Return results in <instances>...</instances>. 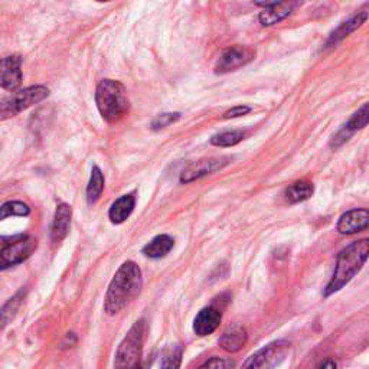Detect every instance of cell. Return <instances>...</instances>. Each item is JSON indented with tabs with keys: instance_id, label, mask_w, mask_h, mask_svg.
Here are the masks:
<instances>
[{
	"instance_id": "obj_11",
	"label": "cell",
	"mask_w": 369,
	"mask_h": 369,
	"mask_svg": "<svg viewBox=\"0 0 369 369\" xmlns=\"http://www.w3.org/2000/svg\"><path fill=\"white\" fill-rule=\"evenodd\" d=\"M368 103H365L351 118L349 121L347 123L345 126H343L335 136L333 139L330 140V147H333V149H337L339 146H342L343 143H347L358 130L366 127L368 125V117H369V113H368Z\"/></svg>"
},
{
	"instance_id": "obj_29",
	"label": "cell",
	"mask_w": 369,
	"mask_h": 369,
	"mask_svg": "<svg viewBox=\"0 0 369 369\" xmlns=\"http://www.w3.org/2000/svg\"><path fill=\"white\" fill-rule=\"evenodd\" d=\"M336 368H337V365H336V362H335L332 358L326 359V361L321 365V369H336Z\"/></svg>"
},
{
	"instance_id": "obj_16",
	"label": "cell",
	"mask_w": 369,
	"mask_h": 369,
	"mask_svg": "<svg viewBox=\"0 0 369 369\" xmlns=\"http://www.w3.org/2000/svg\"><path fill=\"white\" fill-rule=\"evenodd\" d=\"M136 207V196L134 193H127L123 195L121 198H118L110 208L109 211V218L113 224H123L125 221L133 214Z\"/></svg>"
},
{
	"instance_id": "obj_8",
	"label": "cell",
	"mask_w": 369,
	"mask_h": 369,
	"mask_svg": "<svg viewBox=\"0 0 369 369\" xmlns=\"http://www.w3.org/2000/svg\"><path fill=\"white\" fill-rule=\"evenodd\" d=\"M254 58H256V49L251 46H242V45L230 46L223 54H221L219 60L216 61L215 72L228 74L237 71L245 65H249Z\"/></svg>"
},
{
	"instance_id": "obj_1",
	"label": "cell",
	"mask_w": 369,
	"mask_h": 369,
	"mask_svg": "<svg viewBox=\"0 0 369 369\" xmlns=\"http://www.w3.org/2000/svg\"><path fill=\"white\" fill-rule=\"evenodd\" d=\"M141 287L140 267L134 261L123 263L109 286L104 299V312L109 316L117 314L139 296Z\"/></svg>"
},
{
	"instance_id": "obj_9",
	"label": "cell",
	"mask_w": 369,
	"mask_h": 369,
	"mask_svg": "<svg viewBox=\"0 0 369 369\" xmlns=\"http://www.w3.org/2000/svg\"><path fill=\"white\" fill-rule=\"evenodd\" d=\"M231 162L230 158H208L189 163L181 174V183H190L193 181H198L207 175L215 174V172L224 169Z\"/></svg>"
},
{
	"instance_id": "obj_7",
	"label": "cell",
	"mask_w": 369,
	"mask_h": 369,
	"mask_svg": "<svg viewBox=\"0 0 369 369\" xmlns=\"http://www.w3.org/2000/svg\"><path fill=\"white\" fill-rule=\"evenodd\" d=\"M38 247V241L29 235H19L0 251V270L11 268L28 260Z\"/></svg>"
},
{
	"instance_id": "obj_17",
	"label": "cell",
	"mask_w": 369,
	"mask_h": 369,
	"mask_svg": "<svg viewBox=\"0 0 369 369\" xmlns=\"http://www.w3.org/2000/svg\"><path fill=\"white\" fill-rule=\"evenodd\" d=\"M247 339H249L247 330L241 326H232L227 329L223 333V336L219 337V347L227 352L234 354L244 348L245 343H247Z\"/></svg>"
},
{
	"instance_id": "obj_14",
	"label": "cell",
	"mask_w": 369,
	"mask_h": 369,
	"mask_svg": "<svg viewBox=\"0 0 369 369\" xmlns=\"http://www.w3.org/2000/svg\"><path fill=\"white\" fill-rule=\"evenodd\" d=\"M71 218H72V209L68 204H60L55 211L54 223H53V230H51V239L53 242L58 244L69 232L71 228Z\"/></svg>"
},
{
	"instance_id": "obj_22",
	"label": "cell",
	"mask_w": 369,
	"mask_h": 369,
	"mask_svg": "<svg viewBox=\"0 0 369 369\" xmlns=\"http://www.w3.org/2000/svg\"><path fill=\"white\" fill-rule=\"evenodd\" d=\"M22 300H23V290L18 291L15 296L9 299L5 303V306L0 309V329H5L13 321L22 305Z\"/></svg>"
},
{
	"instance_id": "obj_4",
	"label": "cell",
	"mask_w": 369,
	"mask_h": 369,
	"mask_svg": "<svg viewBox=\"0 0 369 369\" xmlns=\"http://www.w3.org/2000/svg\"><path fill=\"white\" fill-rule=\"evenodd\" d=\"M147 333V323L144 319L137 321L117 348L114 369H144L143 347Z\"/></svg>"
},
{
	"instance_id": "obj_26",
	"label": "cell",
	"mask_w": 369,
	"mask_h": 369,
	"mask_svg": "<svg viewBox=\"0 0 369 369\" xmlns=\"http://www.w3.org/2000/svg\"><path fill=\"white\" fill-rule=\"evenodd\" d=\"M182 114L181 113H163L159 114L153 121H152V129L153 130H160L165 129L170 125H174L178 120H181Z\"/></svg>"
},
{
	"instance_id": "obj_5",
	"label": "cell",
	"mask_w": 369,
	"mask_h": 369,
	"mask_svg": "<svg viewBox=\"0 0 369 369\" xmlns=\"http://www.w3.org/2000/svg\"><path fill=\"white\" fill-rule=\"evenodd\" d=\"M49 95V88L45 85H32L16 91L13 95L0 100V120H8L18 116L20 111L27 110Z\"/></svg>"
},
{
	"instance_id": "obj_13",
	"label": "cell",
	"mask_w": 369,
	"mask_h": 369,
	"mask_svg": "<svg viewBox=\"0 0 369 369\" xmlns=\"http://www.w3.org/2000/svg\"><path fill=\"white\" fill-rule=\"evenodd\" d=\"M221 321H223V314H221V312L216 307L212 306L204 307L195 317L193 332L201 337L208 336L219 328Z\"/></svg>"
},
{
	"instance_id": "obj_25",
	"label": "cell",
	"mask_w": 369,
	"mask_h": 369,
	"mask_svg": "<svg viewBox=\"0 0 369 369\" xmlns=\"http://www.w3.org/2000/svg\"><path fill=\"white\" fill-rule=\"evenodd\" d=\"M244 137H245V134L242 132H238V130L223 132V133L215 134L211 137V144L218 146V147H231V146H235L239 141H242Z\"/></svg>"
},
{
	"instance_id": "obj_12",
	"label": "cell",
	"mask_w": 369,
	"mask_h": 369,
	"mask_svg": "<svg viewBox=\"0 0 369 369\" xmlns=\"http://www.w3.org/2000/svg\"><path fill=\"white\" fill-rule=\"evenodd\" d=\"M369 227V212L365 208L351 209L339 218L337 231L342 235H352Z\"/></svg>"
},
{
	"instance_id": "obj_18",
	"label": "cell",
	"mask_w": 369,
	"mask_h": 369,
	"mask_svg": "<svg viewBox=\"0 0 369 369\" xmlns=\"http://www.w3.org/2000/svg\"><path fill=\"white\" fill-rule=\"evenodd\" d=\"M368 19V12H361V13H356L355 16H352L349 20L343 22L340 27L337 29H335L332 32V35L329 36L328 42H326V46H333L336 43H339L340 41L345 39L347 36H349L352 32H355L358 28H361L362 25L366 22Z\"/></svg>"
},
{
	"instance_id": "obj_19",
	"label": "cell",
	"mask_w": 369,
	"mask_h": 369,
	"mask_svg": "<svg viewBox=\"0 0 369 369\" xmlns=\"http://www.w3.org/2000/svg\"><path fill=\"white\" fill-rule=\"evenodd\" d=\"M175 241L172 237L166 235V234H160L158 237H155L149 244L144 245L143 249V254L147 258H153V260H159L166 257L172 249H174Z\"/></svg>"
},
{
	"instance_id": "obj_2",
	"label": "cell",
	"mask_w": 369,
	"mask_h": 369,
	"mask_svg": "<svg viewBox=\"0 0 369 369\" xmlns=\"http://www.w3.org/2000/svg\"><path fill=\"white\" fill-rule=\"evenodd\" d=\"M368 254H369L368 239L355 241L339 253L333 276L323 291L325 298H329L332 294L337 293L361 272L368 260Z\"/></svg>"
},
{
	"instance_id": "obj_10",
	"label": "cell",
	"mask_w": 369,
	"mask_h": 369,
	"mask_svg": "<svg viewBox=\"0 0 369 369\" xmlns=\"http://www.w3.org/2000/svg\"><path fill=\"white\" fill-rule=\"evenodd\" d=\"M22 84V58L19 55L0 60V87L16 91Z\"/></svg>"
},
{
	"instance_id": "obj_23",
	"label": "cell",
	"mask_w": 369,
	"mask_h": 369,
	"mask_svg": "<svg viewBox=\"0 0 369 369\" xmlns=\"http://www.w3.org/2000/svg\"><path fill=\"white\" fill-rule=\"evenodd\" d=\"M183 348L181 345H170L162 354L160 369H179L182 365Z\"/></svg>"
},
{
	"instance_id": "obj_28",
	"label": "cell",
	"mask_w": 369,
	"mask_h": 369,
	"mask_svg": "<svg viewBox=\"0 0 369 369\" xmlns=\"http://www.w3.org/2000/svg\"><path fill=\"white\" fill-rule=\"evenodd\" d=\"M250 111H251V107H249V106H237V107H232L231 110H228L227 113H224V118L225 120L237 118V117L249 114Z\"/></svg>"
},
{
	"instance_id": "obj_27",
	"label": "cell",
	"mask_w": 369,
	"mask_h": 369,
	"mask_svg": "<svg viewBox=\"0 0 369 369\" xmlns=\"http://www.w3.org/2000/svg\"><path fill=\"white\" fill-rule=\"evenodd\" d=\"M228 366H230L228 361H225L224 358L214 356L208 359L205 363H202L198 369H228Z\"/></svg>"
},
{
	"instance_id": "obj_15",
	"label": "cell",
	"mask_w": 369,
	"mask_h": 369,
	"mask_svg": "<svg viewBox=\"0 0 369 369\" xmlns=\"http://www.w3.org/2000/svg\"><path fill=\"white\" fill-rule=\"evenodd\" d=\"M294 6H296V4L293 2H273L272 6H268L260 13V23L263 27H273V25L288 18Z\"/></svg>"
},
{
	"instance_id": "obj_20",
	"label": "cell",
	"mask_w": 369,
	"mask_h": 369,
	"mask_svg": "<svg viewBox=\"0 0 369 369\" xmlns=\"http://www.w3.org/2000/svg\"><path fill=\"white\" fill-rule=\"evenodd\" d=\"M313 193H314V186L312 182L299 181L294 182L284 190V198L290 204H299L312 198Z\"/></svg>"
},
{
	"instance_id": "obj_3",
	"label": "cell",
	"mask_w": 369,
	"mask_h": 369,
	"mask_svg": "<svg viewBox=\"0 0 369 369\" xmlns=\"http://www.w3.org/2000/svg\"><path fill=\"white\" fill-rule=\"evenodd\" d=\"M95 104L103 118L109 123H118L130 110L126 87L114 80H103L97 85Z\"/></svg>"
},
{
	"instance_id": "obj_24",
	"label": "cell",
	"mask_w": 369,
	"mask_h": 369,
	"mask_svg": "<svg viewBox=\"0 0 369 369\" xmlns=\"http://www.w3.org/2000/svg\"><path fill=\"white\" fill-rule=\"evenodd\" d=\"M31 214L29 205L20 201H9L0 207V221L9 216H28Z\"/></svg>"
},
{
	"instance_id": "obj_21",
	"label": "cell",
	"mask_w": 369,
	"mask_h": 369,
	"mask_svg": "<svg viewBox=\"0 0 369 369\" xmlns=\"http://www.w3.org/2000/svg\"><path fill=\"white\" fill-rule=\"evenodd\" d=\"M104 175L102 169L98 166H92L91 169V176L87 186V202L88 205H94L98 200L102 198V193L104 190Z\"/></svg>"
},
{
	"instance_id": "obj_6",
	"label": "cell",
	"mask_w": 369,
	"mask_h": 369,
	"mask_svg": "<svg viewBox=\"0 0 369 369\" xmlns=\"http://www.w3.org/2000/svg\"><path fill=\"white\" fill-rule=\"evenodd\" d=\"M290 342L276 340L253 354L241 366V369H276L288 355Z\"/></svg>"
}]
</instances>
